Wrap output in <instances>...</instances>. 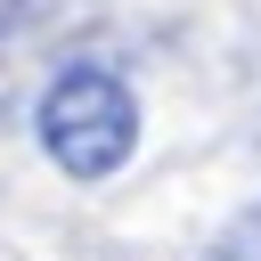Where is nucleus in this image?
Returning <instances> with one entry per match:
<instances>
[{"mask_svg": "<svg viewBox=\"0 0 261 261\" xmlns=\"http://www.w3.org/2000/svg\"><path fill=\"white\" fill-rule=\"evenodd\" d=\"M24 24H33V0H0V41H16Z\"/></svg>", "mask_w": 261, "mask_h": 261, "instance_id": "2", "label": "nucleus"}, {"mask_svg": "<svg viewBox=\"0 0 261 261\" xmlns=\"http://www.w3.org/2000/svg\"><path fill=\"white\" fill-rule=\"evenodd\" d=\"M139 130H147V114H139V90L114 73V65H98V57H73V65H57L49 82H41V98H33V139H41V155L65 171V179H114L130 155H139Z\"/></svg>", "mask_w": 261, "mask_h": 261, "instance_id": "1", "label": "nucleus"}]
</instances>
